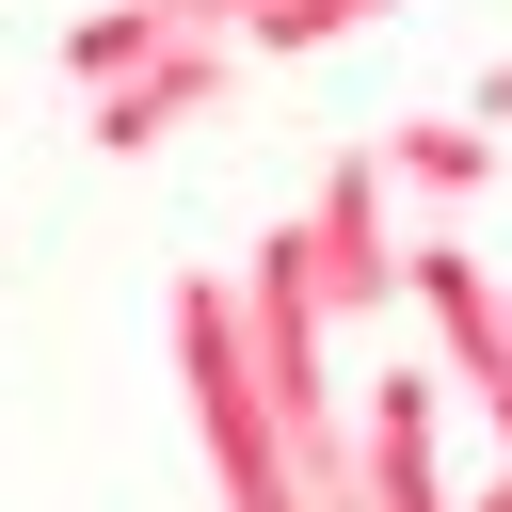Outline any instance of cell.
Here are the masks:
<instances>
[{"instance_id": "2", "label": "cell", "mask_w": 512, "mask_h": 512, "mask_svg": "<svg viewBox=\"0 0 512 512\" xmlns=\"http://www.w3.org/2000/svg\"><path fill=\"white\" fill-rule=\"evenodd\" d=\"M288 240H304V288H320L336 320H368V304L400 288V176H384V144H352V160L288 208Z\"/></svg>"}, {"instance_id": "1", "label": "cell", "mask_w": 512, "mask_h": 512, "mask_svg": "<svg viewBox=\"0 0 512 512\" xmlns=\"http://www.w3.org/2000/svg\"><path fill=\"white\" fill-rule=\"evenodd\" d=\"M176 384H192V432H208V496L224 512H336L272 368H256V320H240V272H176Z\"/></svg>"}, {"instance_id": "4", "label": "cell", "mask_w": 512, "mask_h": 512, "mask_svg": "<svg viewBox=\"0 0 512 512\" xmlns=\"http://www.w3.org/2000/svg\"><path fill=\"white\" fill-rule=\"evenodd\" d=\"M432 368H384L368 384V512H448V464H432Z\"/></svg>"}, {"instance_id": "8", "label": "cell", "mask_w": 512, "mask_h": 512, "mask_svg": "<svg viewBox=\"0 0 512 512\" xmlns=\"http://www.w3.org/2000/svg\"><path fill=\"white\" fill-rule=\"evenodd\" d=\"M160 16H192V32H240V16H256V0H160Z\"/></svg>"}, {"instance_id": "5", "label": "cell", "mask_w": 512, "mask_h": 512, "mask_svg": "<svg viewBox=\"0 0 512 512\" xmlns=\"http://www.w3.org/2000/svg\"><path fill=\"white\" fill-rule=\"evenodd\" d=\"M384 176H400L416 208H480V192H496V128H480V112H400V128H384Z\"/></svg>"}, {"instance_id": "7", "label": "cell", "mask_w": 512, "mask_h": 512, "mask_svg": "<svg viewBox=\"0 0 512 512\" xmlns=\"http://www.w3.org/2000/svg\"><path fill=\"white\" fill-rule=\"evenodd\" d=\"M368 16H400V0H256V16H240V48H272V64H288V48H336V32H368Z\"/></svg>"}, {"instance_id": "10", "label": "cell", "mask_w": 512, "mask_h": 512, "mask_svg": "<svg viewBox=\"0 0 512 512\" xmlns=\"http://www.w3.org/2000/svg\"><path fill=\"white\" fill-rule=\"evenodd\" d=\"M464 512H512V464H496V480H480V496H464Z\"/></svg>"}, {"instance_id": "9", "label": "cell", "mask_w": 512, "mask_h": 512, "mask_svg": "<svg viewBox=\"0 0 512 512\" xmlns=\"http://www.w3.org/2000/svg\"><path fill=\"white\" fill-rule=\"evenodd\" d=\"M480 128H496V144H512V64H496V80H480Z\"/></svg>"}, {"instance_id": "6", "label": "cell", "mask_w": 512, "mask_h": 512, "mask_svg": "<svg viewBox=\"0 0 512 512\" xmlns=\"http://www.w3.org/2000/svg\"><path fill=\"white\" fill-rule=\"evenodd\" d=\"M160 32H176L160 0H112V16H80V32H64V80H80V96H96V80H128V64L160 48Z\"/></svg>"}, {"instance_id": "3", "label": "cell", "mask_w": 512, "mask_h": 512, "mask_svg": "<svg viewBox=\"0 0 512 512\" xmlns=\"http://www.w3.org/2000/svg\"><path fill=\"white\" fill-rule=\"evenodd\" d=\"M224 96H240V32H192V16H176L128 80H96V144H112V160H160V144L208 128Z\"/></svg>"}]
</instances>
